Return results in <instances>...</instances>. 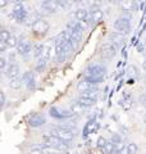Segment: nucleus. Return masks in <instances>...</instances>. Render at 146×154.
Here are the masks:
<instances>
[{
  "label": "nucleus",
  "instance_id": "f257e3e1",
  "mask_svg": "<svg viewBox=\"0 0 146 154\" xmlns=\"http://www.w3.org/2000/svg\"><path fill=\"white\" fill-rule=\"evenodd\" d=\"M105 73H106V68L100 64V63H92L90 66H87V68L85 69L84 72V79H86L87 81H90V82L96 86L99 85L103 79L105 77Z\"/></svg>",
  "mask_w": 146,
  "mask_h": 154
},
{
  "label": "nucleus",
  "instance_id": "f03ea898",
  "mask_svg": "<svg viewBox=\"0 0 146 154\" xmlns=\"http://www.w3.org/2000/svg\"><path fill=\"white\" fill-rule=\"evenodd\" d=\"M54 54H55V58H56V60L59 62V63H63V62L65 60L67 55H68L63 31L59 32V33H58V35L54 37Z\"/></svg>",
  "mask_w": 146,
  "mask_h": 154
},
{
  "label": "nucleus",
  "instance_id": "7ed1b4c3",
  "mask_svg": "<svg viewBox=\"0 0 146 154\" xmlns=\"http://www.w3.org/2000/svg\"><path fill=\"white\" fill-rule=\"evenodd\" d=\"M42 141L45 143L46 146H51V148H55V149H59V150L64 152L69 148V143H67L64 140H62L60 137L55 136L54 134L51 132H45L42 135Z\"/></svg>",
  "mask_w": 146,
  "mask_h": 154
},
{
  "label": "nucleus",
  "instance_id": "20e7f679",
  "mask_svg": "<svg viewBox=\"0 0 146 154\" xmlns=\"http://www.w3.org/2000/svg\"><path fill=\"white\" fill-rule=\"evenodd\" d=\"M11 18H13L18 23H26L27 25V21H30V13L23 3H16L12 9Z\"/></svg>",
  "mask_w": 146,
  "mask_h": 154
},
{
  "label": "nucleus",
  "instance_id": "39448f33",
  "mask_svg": "<svg viewBox=\"0 0 146 154\" xmlns=\"http://www.w3.org/2000/svg\"><path fill=\"white\" fill-rule=\"evenodd\" d=\"M51 134H54L55 136L60 137L67 143H71L76 136V130L69 126H54L51 127Z\"/></svg>",
  "mask_w": 146,
  "mask_h": 154
},
{
  "label": "nucleus",
  "instance_id": "423d86ee",
  "mask_svg": "<svg viewBox=\"0 0 146 154\" xmlns=\"http://www.w3.org/2000/svg\"><path fill=\"white\" fill-rule=\"evenodd\" d=\"M67 30L71 32V35H72V40L73 42H75V46L76 45H78L81 40H82V37H84V31H85V27L82 23L80 22H69L68 23V26H67Z\"/></svg>",
  "mask_w": 146,
  "mask_h": 154
},
{
  "label": "nucleus",
  "instance_id": "0eeeda50",
  "mask_svg": "<svg viewBox=\"0 0 146 154\" xmlns=\"http://www.w3.org/2000/svg\"><path fill=\"white\" fill-rule=\"evenodd\" d=\"M69 5L65 2H59V0H46V2L41 3V9L46 13H58L60 11H64V9Z\"/></svg>",
  "mask_w": 146,
  "mask_h": 154
},
{
  "label": "nucleus",
  "instance_id": "6e6552de",
  "mask_svg": "<svg viewBox=\"0 0 146 154\" xmlns=\"http://www.w3.org/2000/svg\"><path fill=\"white\" fill-rule=\"evenodd\" d=\"M113 27L115 32L122 33V35H128L131 32V18L128 16H119L114 21Z\"/></svg>",
  "mask_w": 146,
  "mask_h": 154
},
{
  "label": "nucleus",
  "instance_id": "1a4fd4ad",
  "mask_svg": "<svg viewBox=\"0 0 146 154\" xmlns=\"http://www.w3.org/2000/svg\"><path fill=\"white\" fill-rule=\"evenodd\" d=\"M49 28H50V23H49L46 19L40 18L31 26V32L37 37H42L47 33Z\"/></svg>",
  "mask_w": 146,
  "mask_h": 154
},
{
  "label": "nucleus",
  "instance_id": "9d476101",
  "mask_svg": "<svg viewBox=\"0 0 146 154\" xmlns=\"http://www.w3.org/2000/svg\"><path fill=\"white\" fill-rule=\"evenodd\" d=\"M97 98H99V93H97L96 89H94V90H91V91H87V93H85V94H81L78 96V99H77V102L81 103L84 107L89 108L94 103H96Z\"/></svg>",
  "mask_w": 146,
  "mask_h": 154
},
{
  "label": "nucleus",
  "instance_id": "9b49d317",
  "mask_svg": "<svg viewBox=\"0 0 146 154\" xmlns=\"http://www.w3.org/2000/svg\"><path fill=\"white\" fill-rule=\"evenodd\" d=\"M49 116L56 121H63V119H69L73 117V114L69 112V109L65 110L60 107H51L49 109Z\"/></svg>",
  "mask_w": 146,
  "mask_h": 154
},
{
  "label": "nucleus",
  "instance_id": "f8f14e48",
  "mask_svg": "<svg viewBox=\"0 0 146 154\" xmlns=\"http://www.w3.org/2000/svg\"><path fill=\"white\" fill-rule=\"evenodd\" d=\"M17 54L21 55V57H28L33 51V45L31 44L30 40H27V38H19L18 41V45H17Z\"/></svg>",
  "mask_w": 146,
  "mask_h": 154
},
{
  "label": "nucleus",
  "instance_id": "ddd939ff",
  "mask_svg": "<svg viewBox=\"0 0 146 154\" xmlns=\"http://www.w3.org/2000/svg\"><path fill=\"white\" fill-rule=\"evenodd\" d=\"M27 123L30 125L31 127H33V128L41 127V126H44V125L46 123V117H45L44 114H41V113L33 112V113H31V114H28V117H27Z\"/></svg>",
  "mask_w": 146,
  "mask_h": 154
},
{
  "label": "nucleus",
  "instance_id": "4468645a",
  "mask_svg": "<svg viewBox=\"0 0 146 154\" xmlns=\"http://www.w3.org/2000/svg\"><path fill=\"white\" fill-rule=\"evenodd\" d=\"M100 53H101V57L106 58V59H111V58L117 54V45H114L113 42H110V41H106L101 45Z\"/></svg>",
  "mask_w": 146,
  "mask_h": 154
},
{
  "label": "nucleus",
  "instance_id": "2eb2a0df",
  "mask_svg": "<svg viewBox=\"0 0 146 154\" xmlns=\"http://www.w3.org/2000/svg\"><path fill=\"white\" fill-rule=\"evenodd\" d=\"M4 73H5V76L9 80L18 79L19 75H21V66H19L17 62H9V64L7 67V69L4 71Z\"/></svg>",
  "mask_w": 146,
  "mask_h": 154
},
{
  "label": "nucleus",
  "instance_id": "dca6fc26",
  "mask_svg": "<svg viewBox=\"0 0 146 154\" xmlns=\"http://www.w3.org/2000/svg\"><path fill=\"white\" fill-rule=\"evenodd\" d=\"M22 80H23V85L27 88V90H35L36 89V77L35 73L31 71H27L22 75Z\"/></svg>",
  "mask_w": 146,
  "mask_h": 154
},
{
  "label": "nucleus",
  "instance_id": "f3484780",
  "mask_svg": "<svg viewBox=\"0 0 146 154\" xmlns=\"http://www.w3.org/2000/svg\"><path fill=\"white\" fill-rule=\"evenodd\" d=\"M75 18L77 19V22L82 23V25H87L90 22V11L86 8H78L75 11Z\"/></svg>",
  "mask_w": 146,
  "mask_h": 154
},
{
  "label": "nucleus",
  "instance_id": "a211bd4d",
  "mask_svg": "<svg viewBox=\"0 0 146 154\" xmlns=\"http://www.w3.org/2000/svg\"><path fill=\"white\" fill-rule=\"evenodd\" d=\"M87 108L84 107L81 103H78L77 100H73V102H71L69 104V112L73 114V116H81L85 113V110Z\"/></svg>",
  "mask_w": 146,
  "mask_h": 154
},
{
  "label": "nucleus",
  "instance_id": "6ab92c4d",
  "mask_svg": "<svg viewBox=\"0 0 146 154\" xmlns=\"http://www.w3.org/2000/svg\"><path fill=\"white\" fill-rule=\"evenodd\" d=\"M104 19V12L100 8H94L90 12V22L91 23H99Z\"/></svg>",
  "mask_w": 146,
  "mask_h": 154
},
{
  "label": "nucleus",
  "instance_id": "aec40b11",
  "mask_svg": "<svg viewBox=\"0 0 146 154\" xmlns=\"http://www.w3.org/2000/svg\"><path fill=\"white\" fill-rule=\"evenodd\" d=\"M95 86L92 85L90 81H87L86 79H82L78 84H77V91L81 94H85L87 93V91H91V90H94Z\"/></svg>",
  "mask_w": 146,
  "mask_h": 154
},
{
  "label": "nucleus",
  "instance_id": "412c9836",
  "mask_svg": "<svg viewBox=\"0 0 146 154\" xmlns=\"http://www.w3.org/2000/svg\"><path fill=\"white\" fill-rule=\"evenodd\" d=\"M53 41H49V42H45V46H44V59L46 62H49L51 59V55H53Z\"/></svg>",
  "mask_w": 146,
  "mask_h": 154
},
{
  "label": "nucleus",
  "instance_id": "4be33fe9",
  "mask_svg": "<svg viewBox=\"0 0 146 154\" xmlns=\"http://www.w3.org/2000/svg\"><path fill=\"white\" fill-rule=\"evenodd\" d=\"M22 85H23L22 77H18V79L9 80V84H8V86H9V88H11L12 90H19V89L22 88Z\"/></svg>",
  "mask_w": 146,
  "mask_h": 154
},
{
  "label": "nucleus",
  "instance_id": "5701e85b",
  "mask_svg": "<svg viewBox=\"0 0 146 154\" xmlns=\"http://www.w3.org/2000/svg\"><path fill=\"white\" fill-rule=\"evenodd\" d=\"M99 128V123H97L96 121H90L86 123L85 126V134L89 135V134H92L94 131H96V130Z\"/></svg>",
  "mask_w": 146,
  "mask_h": 154
},
{
  "label": "nucleus",
  "instance_id": "b1692460",
  "mask_svg": "<svg viewBox=\"0 0 146 154\" xmlns=\"http://www.w3.org/2000/svg\"><path fill=\"white\" fill-rule=\"evenodd\" d=\"M11 36H12V33H11V31L8 30L7 27H2V31H0V38H2V44H7V41L11 38Z\"/></svg>",
  "mask_w": 146,
  "mask_h": 154
},
{
  "label": "nucleus",
  "instance_id": "393cba45",
  "mask_svg": "<svg viewBox=\"0 0 146 154\" xmlns=\"http://www.w3.org/2000/svg\"><path fill=\"white\" fill-rule=\"evenodd\" d=\"M110 42H113V44L115 45V44H119V42H122V40L124 38V35H122V33H118V32H115V31H113L110 33Z\"/></svg>",
  "mask_w": 146,
  "mask_h": 154
},
{
  "label": "nucleus",
  "instance_id": "a878e982",
  "mask_svg": "<svg viewBox=\"0 0 146 154\" xmlns=\"http://www.w3.org/2000/svg\"><path fill=\"white\" fill-rule=\"evenodd\" d=\"M62 150H59V149H55V148H51V146H44L41 148V150L38 154H60Z\"/></svg>",
  "mask_w": 146,
  "mask_h": 154
},
{
  "label": "nucleus",
  "instance_id": "bb28decb",
  "mask_svg": "<svg viewBox=\"0 0 146 154\" xmlns=\"http://www.w3.org/2000/svg\"><path fill=\"white\" fill-rule=\"evenodd\" d=\"M119 5L122 7V9H124V11H131L133 12L136 9V4L133 2H124V3H119Z\"/></svg>",
  "mask_w": 146,
  "mask_h": 154
},
{
  "label": "nucleus",
  "instance_id": "cd10ccee",
  "mask_svg": "<svg viewBox=\"0 0 146 154\" xmlns=\"http://www.w3.org/2000/svg\"><path fill=\"white\" fill-rule=\"evenodd\" d=\"M18 41H19V38L16 36V35H13L12 33V36H11V38L7 41V46H8V49L9 48H17V45H18Z\"/></svg>",
  "mask_w": 146,
  "mask_h": 154
},
{
  "label": "nucleus",
  "instance_id": "c85d7f7f",
  "mask_svg": "<svg viewBox=\"0 0 146 154\" xmlns=\"http://www.w3.org/2000/svg\"><path fill=\"white\" fill-rule=\"evenodd\" d=\"M106 144H108V140H106L104 136H100L99 139H97V141H96V148L103 149V150H104V148L106 146Z\"/></svg>",
  "mask_w": 146,
  "mask_h": 154
},
{
  "label": "nucleus",
  "instance_id": "c756f323",
  "mask_svg": "<svg viewBox=\"0 0 146 154\" xmlns=\"http://www.w3.org/2000/svg\"><path fill=\"white\" fill-rule=\"evenodd\" d=\"M127 146H128V154H136L137 153L138 146H137V144L136 143H129Z\"/></svg>",
  "mask_w": 146,
  "mask_h": 154
},
{
  "label": "nucleus",
  "instance_id": "7c9ffc66",
  "mask_svg": "<svg viewBox=\"0 0 146 154\" xmlns=\"http://www.w3.org/2000/svg\"><path fill=\"white\" fill-rule=\"evenodd\" d=\"M91 154H105V152L103 150V149L95 148V149H92V152H91Z\"/></svg>",
  "mask_w": 146,
  "mask_h": 154
},
{
  "label": "nucleus",
  "instance_id": "2f4dec72",
  "mask_svg": "<svg viewBox=\"0 0 146 154\" xmlns=\"http://www.w3.org/2000/svg\"><path fill=\"white\" fill-rule=\"evenodd\" d=\"M0 102H2V107L5 105V94L2 93V96H0Z\"/></svg>",
  "mask_w": 146,
  "mask_h": 154
},
{
  "label": "nucleus",
  "instance_id": "473e14b6",
  "mask_svg": "<svg viewBox=\"0 0 146 154\" xmlns=\"http://www.w3.org/2000/svg\"><path fill=\"white\" fill-rule=\"evenodd\" d=\"M8 2H5V0H0V7H2V8H5L7 5H8Z\"/></svg>",
  "mask_w": 146,
  "mask_h": 154
},
{
  "label": "nucleus",
  "instance_id": "72a5a7b5",
  "mask_svg": "<svg viewBox=\"0 0 146 154\" xmlns=\"http://www.w3.org/2000/svg\"><path fill=\"white\" fill-rule=\"evenodd\" d=\"M144 122H145V123H146V114H145V116H144Z\"/></svg>",
  "mask_w": 146,
  "mask_h": 154
},
{
  "label": "nucleus",
  "instance_id": "f704fd0d",
  "mask_svg": "<svg viewBox=\"0 0 146 154\" xmlns=\"http://www.w3.org/2000/svg\"><path fill=\"white\" fill-rule=\"evenodd\" d=\"M82 154H91V153H82Z\"/></svg>",
  "mask_w": 146,
  "mask_h": 154
}]
</instances>
